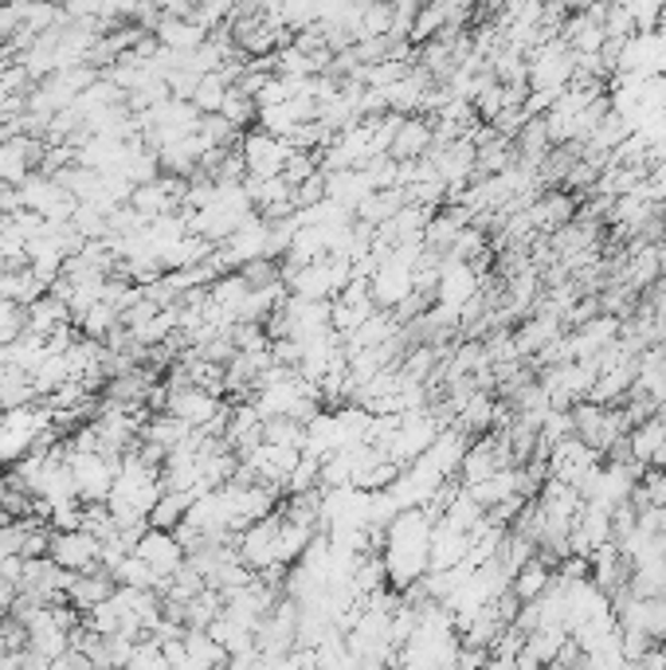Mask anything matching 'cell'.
<instances>
[{"instance_id":"cell-14","label":"cell","mask_w":666,"mask_h":670,"mask_svg":"<svg viewBox=\"0 0 666 670\" xmlns=\"http://www.w3.org/2000/svg\"><path fill=\"white\" fill-rule=\"evenodd\" d=\"M623 9H628L631 24H635V32H651L655 28L658 12L666 9V0H620Z\"/></svg>"},{"instance_id":"cell-12","label":"cell","mask_w":666,"mask_h":670,"mask_svg":"<svg viewBox=\"0 0 666 670\" xmlns=\"http://www.w3.org/2000/svg\"><path fill=\"white\" fill-rule=\"evenodd\" d=\"M75 326H79V334L94 337V342H106V337H110L114 330L122 326V314H118V310H114L110 302H103V298H98V302H94V307L86 310L83 317H79Z\"/></svg>"},{"instance_id":"cell-1","label":"cell","mask_w":666,"mask_h":670,"mask_svg":"<svg viewBox=\"0 0 666 670\" xmlns=\"http://www.w3.org/2000/svg\"><path fill=\"white\" fill-rule=\"evenodd\" d=\"M432 521L435 518L423 510V506H412V510H400L385 525V538H381V561H385V577L396 592L416 585V580L428 573Z\"/></svg>"},{"instance_id":"cell-11","label":"cell","mask_w":666,"mask_h":670,"mask_svg":"<svg viewBox=\"0 0 666 670\" xmlns=\"http://www.w3.org/2000/svg\"><path fill=\"white\" fill-rule=\"evenodd\" d=\"M192 498H197V494H188V490H161L157 506L150 510V525H157V530H177L180 518H185L188 506H192Z\"/></svg>"},{"instance_id":"cell-7","label":"cell","mask_w":666,"mask_h":670,"mask_svg":"<svg viewBox=\"0 0 666 670\" xmlns=\"http://www.w3.org/2000/svg\"><path fill=\"white\" fill-rule=\"evenodd\" d=\"M526 212H529V220H534L537 232H557L561 223H569L576 212H581V200H576L569 188H549V193L529 200Z\"/></svg>"},{"instance_id":"cell-4","label":"cell","mask_w":666,"mask_h":670,"mask_svg":"<svg viewBox=\"0 0 666 670\" xmlns=\"http://www.w3.org/2000/svg\"><path fill=\"white\" fill-rule=\"evenodd\" d=\"M47 557L59 561L67 573H83V568L103 565V541L86 533L83 525H75V530H51Z\"/></svg>"},{"instance_id":"cell-10","label":"cell","mask_w":666,"mask_h":670,"mask_svg":"<svg viewBox=\"0 0 666 670\" xmlns=\"http://www.w3.org/2000/svg\"><path fill=\"white\" fill-rule=\"evenodd\" d=\"M549 577H553V565H549V561L545 557H529L526 565L517 568L514 573V580H510V588H514L517 592V600H522V604H526V600H534L537 592H541L545 585H549Z\"/></svg>"},{"instance_id":"cell-9","label":"cell","mask_w":666,"mask_h":670,"mask_svg":"<svg viewBox=\"0 0 666 670\" xmlns=\"http://www.w3.org/2000/svg\"><path fill=\"white\" fill-rule=\"evenodd\" d=\"M71 322H75V317H71V307H67L56 290H44V294L28 302V326L24 330L47 337V334H56L59 326H71Z\"/></svg>"},{"instance_id":"cell-5","label":"cell","mask_w":666,"mask_h":670,"mask_svg":"<svg viewBox=\"0 0 666 670\" xmlns=\"http://www.w3.org/2000/svg\"><path fill=\"white\" fill-rule=\"evenodd\" d=\"M133 553H138V557L145 561V565H150L161 580L173 577V573L185 565V545L177 541V533L157 530V525H150V530L141 533V541L133 545Z\"/></svg>"},{"instance_id":"cell-2","label":"cell","mask_w":666,"mask_h":670,"mask_svg":"<svg viewBox=\"0 0 666 670\" xmlns=\"http://www.w3.org/2000/svg\"><path fill=\"white\" fill-rule=\"evenodd\" d=\"M118 463L122 459L67 443V466H71V483H75L79 503H106L114 490V478H118Z\"/></svg>"},{"instance_id":"cell-13","label":"cell","mask_w":666,"mask_h":670,"mask_svg":"<svg viewBox=\"0 0 666 670\" xmlns=\"http://www.w3.org/2000/svg\"><path fill=\"white\" fill-rule=\"evenodd\" d=\"M110 573H114V580H118V585H130V588H157L161 585V577L138 557V553H126V557L118 561Z\"/></svg>"},{"instance_id":"cell-8","label":"cell","mask_w":666,"mask_h":670,"mask_svg":"<svg viewBox=\"0 0 666 670\" xmlns=\"http://www.w3.org/2000/svg\"><path fill=\"white\" fill-rule=\"evenodd\" d=\"M188 436H192V428H188L185 419L173 416V412H153V416H145V424H141V443H150L153 451H161V455L177 451Z\"/></svg>"},{"instance_id":"cell-3","label":"cell","mask_w":666,"mask_h":670,"mask_svg":"<svg viewBox=\"0 0 666 670\" xmlns=\"http://www.w3.org/2000/svg\"><path fill=\"white\" fill-rule=\"evenodd\" d=\"M239 153H244V165H247V177H279L287 161H291L294 146L287 138L271 130H244L239 138Z\"/></svg>"},{"instance_id":"cell-15","label":"cell","mask_w":666,"mask_h":670,"mask_svg":"<svg viewBox=\"0 0 666 670\" xmlns=\"http://www.w3.org/2000/svg\"><path fill=\"white\" fill-rule=\"evenodd\" d=\"M651 32H655V36H658V39H663V44H666V9H663V12H658V20H655V28H651Z\"/></svg>"},{"instance_id":"cell-6","label":"cell","mask_w":666,"mask_h":670,"mask_svg":"<svg viewBox=\"0 0 666 670\" xmlns=\"http://www.w3.org/2000/svg\"><path fill=\"white\" fill-rule=\"evenodd\" d=\"M432 138H435V130H432V122L423 118V114H400L393 141H388V158H393V161H420V158H428Z\"/></svg>"}]
</instances>
